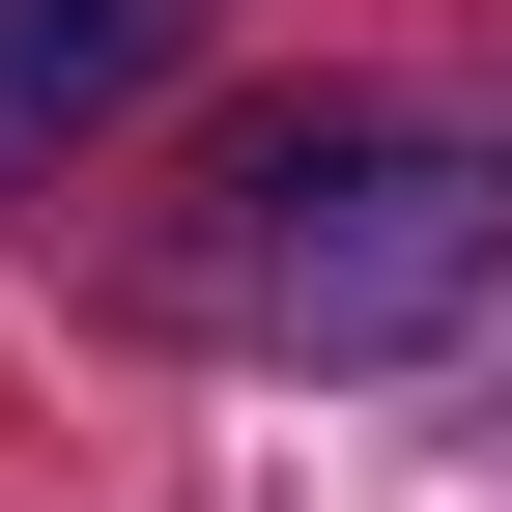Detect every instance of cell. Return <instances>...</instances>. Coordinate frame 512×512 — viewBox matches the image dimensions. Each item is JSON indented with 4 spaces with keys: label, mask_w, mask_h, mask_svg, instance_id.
I'll return each mask as SVG.
<instances>
[{
    "label": "cell",
    "mask_w": 512,
    "mask_h": 512,
    "mask_svg": "<svg viewBox=\"0 0 512 512\" xmlns=\"http://www.w3.org/2000/svg\"><path fill=\"white\" fill-rule=\"evenodd\" d=\"M114 57H143V0H0V86H29V114H57V86H114Z\"/></svg>",
    "instance_id": "2"
},
{
    "label": "cell",
    "mask_w": 512,
    "mask_h": 512,
    "mask_svg": "<svg viewBox=\"0 0 512 512\" xmlns=\"http://www.w3.org/2000/svg\"><path fill=\"white\" fill-rule=\"evenodd\" d=\"M256 313H285V342H427V313L484 285L512 256V171L484 143H313V171H256Z\"/></svg>",
    "instance_id": "1"
}]
</instances>
